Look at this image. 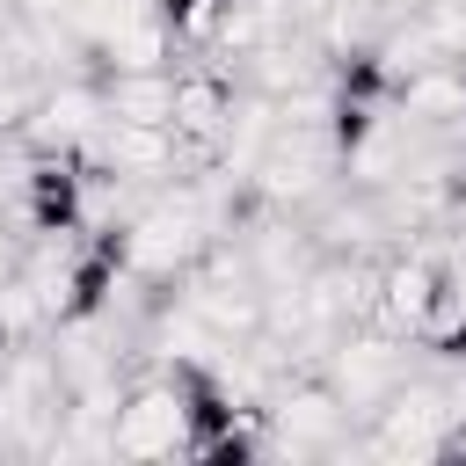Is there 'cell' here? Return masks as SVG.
I'll return each instance as SVG.
<instances>
[{"instance_id": "1", "label": "cell", "mask_w": 466, "mask_h": 466, "mask_svg": "<svg viewBox=\"0 0 466 466\" xmlns=\"http://www.w3.org/2000/svg\"><path fill=\"white\" fill-rule=\"evenodd\" d=\"M211 240H218V218H211L204 182L189 175V182L160 189V197L131 218V277H138V284H182Z\"/></svg>"}, {"instance_id": "2", "label": "cell", "mask_w": 466, "mask_h": 466, "mask_svg": "<svg viewBox=\"0 0 466 466\" xmlns=\"http://www.w3.org/2000/svg\"><path fill=\"white\" fill-rule=\"evenodd\" d=\"M262 437H269V451H284V459H328V451H350V444H357L342 393H335L313 364H299V371L277 379V393L262 400Z\"/></svg>"}, {"instance_id": "3", "label": "cell", "mask_w": 466, "mask_h": 466, "mask_svg": "<svg viewBox=\"0 0 466 466\" xmlns=\"http://www.w3.org/2000/svg\"><path fill=\"white\" fill-rule=\"evenodd\" d=\"M466 415V393L437 386V379H400L371 415H364V437L350 451L364 459H437L444 451V430Z\"/></svg>"}, {"instance_id": "4", "label": "cell", "mask_w": 466, "mask_h": 466, "mask_svg": "<svg viewBox=\"0 0 466 466\" xmlns=\"http://www.w3.org/2000/svg\"><path fill=\"white\" fill-rule=\"evenodd\" d=\"M116 459H189V400L182 379L138 364L116 400Z\"/></svg>"}, {"instance_id": "5", "label": "cell", "mask_w": 466, "mask_h": 466, "mask_svg": "<svg viewBox=\"0 0 466 466\" xmlns=\"http://www.w3.org/2000/svg\"><path fill=\"white\" fill-rule=\"evenodd\" d=\"M102 124H109V80L102 73H58L15 138H22V153H87L102 138Z\"/></svg>"}, {"instance_id": "6", "label": "cell", "mask_w": 466, "mask_h": 466, "mask_svg": "<svg viewBox=\"0 0 466 466\" xmlns=\"http://www.w3.org/2000/svg\"><path fill=\"white\" fill-rule=\"evenodd\" d=\"M313 371L342 393L350 415H371V408L408 379V357H400V335H386V328H350V335H335V342L313 357Z\"/></svg>"}, {"instance_id": "7", "label": "cell", "mask_w": 466, "mask_h": 466, "mask_svg": "<svg viewBox=\"0 0 466 466\" xmlns=\"http://www.w3.org/2000/svg\"><path fill=\"white\" fill-rule=\"evenodd\" d=\"M437 291H444L437 248H408V240H400V248L379 262V313H371V328L415 342V335L430 328V313H437Z\"/></svg>"}, {"instance_id": "8", "label": "cell", "mask_w": 466, "mask_h": 466, "mask_svg": "<svg viewBox=\"0 0 466 466\" xmlns=\"http://www.w3.org/2000/svg\"><path fill=\"white\" fill-rule=\"evenodd\" d=\"M22 218H29V233H80L87 226V182H80L73 153L22 160Z\"/></svg>"}, {"instance_id": "9", "label": "cell", "mask_w": 466, "mask_h": 466, "mask_svg": "<svg viewBox=\"0 0 466 466\" xmlns=\"http://www.w3.org/2000/svg\"><path fill=\"white\" fill-rule=\"evenodd\" d=\"M87 153H102L109 167H124L131 182L167 175V167L182 160V146H175V131H167V124H124V116H109V124H102V138H95Z\"/></svg>"}, {"instance_id": "10", "label": "cell", "mask_w": 466, "mask_h": 466, "mask_svg": "<svg viewBox=\"0 0 466 466\" xmlns=\"http://www.w3.org/2000/svg\"><path fill=\"white\" fill-rule=\"evenodd\" d=\"M109 116H124V124H167L175 131V73L167 66L109 73Z\"/></svg>"}, {"instance_id": "11", "label": "cell", "mask_w": 466, "mask_h": 466, "mask_svg": "<svg viewBox=\"0 0 466 466\" xmlns=\"http://www.w3.org/2000/svg\"><path fill=\"white\" fill-rule=\"evenodd\" d=\"M422 342H430V357H437V364H466V313H459V320H444V328H430Z\"/></svg>"}, {"instance_id": "12", "label": "cell", "mask_w": 466, "mask_h": 466, "mask_svg": "<svg viewBox=\"0 0 466 466\" xmlns=\"http://www.w3.org/2000/svg\"><path fill=\"white\" fill-rule=\"evenodd\" d=\"M15 269V240H7V211H0V277Z\"/></svg>"}]
</instances>
